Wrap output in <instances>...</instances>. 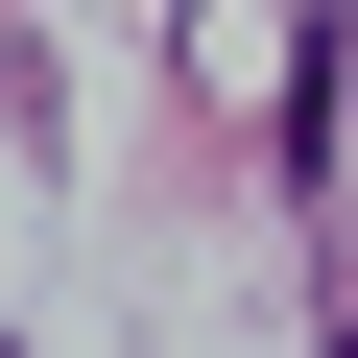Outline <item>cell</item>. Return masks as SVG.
I'll return each instance as SVG.
<instances>
[]
</instances>
